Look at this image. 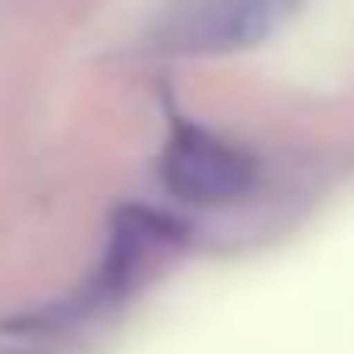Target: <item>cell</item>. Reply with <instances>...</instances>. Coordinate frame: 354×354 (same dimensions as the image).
I'll return each mask as SVG.
<instances>
[{"label": "cell", "instance_id": "6da1fadb", "mask_svg": "<svg viewBox=\"0 0 354 354\" xmlns=\"http://www.w3.org/2000/svg\"><path fill=\"white\" fill-rule=\"evenodd\" d=\"M160 180L185 204H233L257 185V165L248 151L228 146L223 136L180 127L160 156Z\"/></svg>", "mask_w": 354, "mask_h": 354}, {"label": "cell", "instance_id": "7a4b0ae2", "mask_svg": "<svg viewBox=\"0 0 354 354\" xmlns=\"http://www.w3.org/2000/svg\"><path fill=\"white\" fill-rule=\"evenodd\" d=\"M281 15L286 0H180L160 20V39L180 54H223L267 39Z\"/></svg>", "mask_w": 354, "mask_h": 354}]
</instances>
